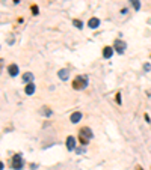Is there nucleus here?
Returning <instances> with one entry per match:
<instances>
[{
	"instance_id": "obj_1",
	"label": "nucleus",
	"mask_w": 151,
	"mask_h": 170,
	"mask_svg": "<svg viewBox=\"0 0 151 170\" xmlns=\"http://www.w3.org/2000/svg\"><path fill=\"white\" fill-rule=\"evenodd\" d=\"M88 86V77L86 75H79V77H76V80L73 81V87L76 90H82Z\"/></svg>"
},
{
	"instance_id": "obj_2",
	"label": "nucleus",
	"mask_w": 151,
	"mask_h": 170,
	"mask_svg": "<svg viewBox=\"0 0 151 170\" xmlns=\"http://www.w3.org/2000/svg\"><path fill=\"white\" fill-rule=\"evenodd\" d=\"M92 137V131H91V128H88V127H83L82 130H80V133H79V138H80V141L83 143V144H88V140Z\"/></svg>"
},
{
	"instance_id": "obj_3",
	"label": "nucleus",
	"mask_w": 151,
	"mask_h": 170,
	"mask_svg": "<svg viewBox=\"0 0 151 170\" xmlns=\"http://www.w3.org/2000/svg\"><path fill=\"white\" fill-rule=\"evenodd\" d=\"M113 47H115V50H116L119 54H122V53H124V50L127 48V44H125L124 41H121V39H115Z\"/></svg>"
},
{
	"instance_id": "obj_4",
	"label": "nucleus",
	"mask_w": 151,
	"mask_h": 170,
	"mask_svg": "<svg viewBox=\"0 0 151 170\" xmlns=\"http://www.w3.org/2000/svg\"><path fill=\"white\" fill-rule=\"evenodd\" d=\"M12 169L14 170H21V167H23V158H21V155H15L14 158H12Z\"/></svg>"
},
{
	"instance_id": "obj_5",
	"label": "nucleus",
	"mask_w": 151,
	"mask_h": 170,
	"mask_svg": "<svg viewBox=\"0 0 151 170\" xmlns=\"http://www.w3.org/2000/svg\"><path fill=\"white\" fill-rule=\"evenodd\" d=\"M8 72H9L11 77H15V75L18 74V65H15V63L9 65V66H8Z\"/></svg>"
},
{
	"instance_id": "obj_6",
	"label": "nucleus",
	"mask_w": 151,
	"mask_h": 170,
	"mask_svg": "<svg viewBox=\"0 0 151 170\" xmlns=\"http://www.w3.org/2000/svg\"><path fill=\"white\" fill-rule=\"evenodd\" d=\"M67 148H68V151H74V148H76V140L73 136H70L67 138Z\"/></svg>"
},
{
	"instance_id": "obj_7",
	"label": "nucleus",
	"mask_w": 151,
	"mask_h": 170,
	"mask_svg": "<svg viewBox=\"0 0 151 170\" xmlns=\"http://www.w3.org/2000/svg\"><path fill=\"white\" fill-rule=\"evenodd\" d=\"M70 119H71V122H73V124H77L79 120L82 119V113H80V111H74V113L71 114Z\"/></svg>"
},
{
	"instance_id": "obj_8",
	"label": "nucleus",
	"mask_w": 151,
	"mask_h": 170,
	"mask_svg": "<svg viewBox=\"0 0 151 170\" xmlns=\"http://www.w3.org/2000/svg\"><path fill=\"white\" fill-rule=\"evenodd\" d=\"M88 26H89V29H97L100 26V20L98 18H91L89 23H88Z\"/></svg>"
},
{
	"instance_id": "obj_9",
	"label": "nucleus",
	"mask_w": 151,
	"mask_h": 170,
	"mask_svg": "<svg viewBox=\"0 0 151 170\" xmlns=\"http://www.w3.org/2000/svg\"><path fill=\"white\" fill-rule=\"evenodd\" d=\"M112 54H113V50H112L110 47H104V48H103V57L110 59V57H112Z\"/></svg>"
},
{
	"instance_id": "obj_10",
	"label": "nucleus",
	"mask_w": 151,
	"mask_h": 170,
	"mask_svg": "<svg viewBox=\"0 0 151 170\" xmlns=\"http://www.w3.org/2000/svg\"><path fill=\"white\" fill-rule=\"evenodd\" d=\"M58 75H59V78H61V80H67V78L70 77V74H68V71H67V69H61Z\"/></svg>"
},
{
	"instance_id": "obj_11",
	"label": "nucleus",
	"mask_w": 151,
	"mask_h": 170,
	"mask_svg": "<svg viewBox=\"0 0 151 170\" xmlns=\"http://www.w3.org/2000/svg\"><path fill=\"white\" fill-rule=\"evenodd\" d=\"M33 80V74H30V72H26V74L23 75V81H26V83H32Z\"/></svg>"
},
{
	"instance_id": "obj_12",
	"label": "nucleus",
	"mask_w": 151,
	"mask_h": 170,
	"mask_svg": "<svg viewBox=\"0 0 151 170\" xmlns=\"http://www.w3.org/2000/svg\"><path fill=\"white\" fill-rule=\"evenodd\" d=\"M33 92H35V86H33V83H29L26 86V93L27 95H33Z\"/></svg>"
},
{
	"instance_id": "obj_13",
	"label": "nucleus",
	"mask_w": 151,
	"mask_h": 170,
	"mask_svg": "<svg viewBox=\"0 0 151 170\" xmlns=\"http://www.w3.org/2000/svg\"><path fill=\"white\" fill-rule=\"evenodd\" d=\"M130 2H132L135 11H139V8H141V2H139V0H130Z\"/></svg>"
},
{
	"instance_id": "obj_14",
	"label": "nucleus",
	"mask_w": 151,
	"mask_h": 170,
	"mask_svg": "<svg viewBox=\"0 0 151 170\" xmlns=\"http://www.w3.org/2000/svg\"><path fill=\"white\" fill-rule=\"evenodd\" d=\"M73 24H74V26L77 27V29H82V27H83V24H82V21H80V20H74V21H73Z\"/></svg>"
},
{
	"instance_id": "obj_15",
	"label": "nucleus",
	"mask_w": 151,
	"mask_h": 170,
	"mask_svg": "<svg viewBox=\"0 0 151 170\" xmlns=\"http://www.w3.org/2000/svg\"><path fill=\"white\" fill-rule=\"evenodd\" d=\"M32 12H33V15H38V6L36 5L32 6Z\"/></svg>"
},
{
	"instance_id": "obj_16",
	"label": "nucleus",
	"mask_w": 151,
	"mask_h": 170,
	"mask_svg": "<svg viewBox=\"0 0 151 170\" xmlns=\"http://www.w3.org/2000/svg\"><path fill=\"white\" fill-rule=\"evenodd\" d=\"M116 103H118V104H121V93H118V95H116Z\"/></svg>"
},
{
	"instance_id": "obj_17",
	"label": "nucleus",
	"mask_w": 151,
	"mask_h": 170,
	"mask_svg": "<svg viewBox=\"0 0 151 170\" xmlns=\"http://www.w3.org/2000/svg\"><path fill=\"white\" fill-rule=\"evenodd\" d=\"M44 113H45V114H47V116H50V114H52V111H50V110H48V108H44Z\"/></svg>"
}]
</instances>
